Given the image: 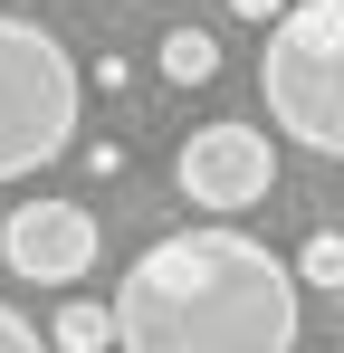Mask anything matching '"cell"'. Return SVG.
I'll return each mask as SVG.
<instances>
[{
    "instance_id": "6",
    "label": "cell",
    "mask_w": 344,
    "mask_h": 353,
    "mask_svg": "<svg viewBox=\"0 0 344 353\" xmlns=\"http://www.w3.org/2000/svg\"><path fill=\"white\" fill-rule=\"evenodd\" d=\"M48 344H57V353H106V344H115V305L67 296V305H57V325H48Z\"/></svg>"
},
{
    "instance_id": "1",
    "label": "cell",
    "mask_w": 344,
    "mask_h": 353,
    "mask_svg": "<svg viewBox=\"0 0 344 353\" xmlns=\"http://www.w3.org/2000/svg\"><path fill=\"white\" fill-rule=\"evenodd\" d=\"M296 258L229 230H172L115 277V353H296Z\"/></svg>"
},
{
    "instance_id": "4",
    "label": "cell",
    "mask_w": 344,
    "mask_h": 353,
    "mask_svg": "<svg viewBox=\"0 0 344 353\" xmlns=\"http://www.w3.org/2000/svg\"><path fill=\"white\" fill-rule=\"evenodd\" d=\"M172 181H182V201L191 210H211V220H239V210H258L268 191H278V143H268V124H201L182 153H172Z\"/></svg>"
},
{
    "instance_id": "5",
    "label": "cell",
    "mask_w": 344,
    "mask_h": 353,
    "mask_svg": "<svg viewBox=\"0 0 344 353\" xmlns=\"http://www.w3.org/2000/svg\"><path fill=\"white\" fill-rule=\"evenodd\" d=\"M96 210L86 201H19L10 220H0V268L19 277V287H77L86 268H96Z\"/></svg>"
},
{
    "instance_id": "9",
    "label": "cell",
    "mask_w": 344,
    "mask_h": 353,
    "mask_svg": "<svg viewBox=\"0 0 344 353\" xmlns=\"http://www.w3.org/2000/svg\"><path fill=\"white\" fill-rule=\"evenodd\" d=\"M0 353H57L48 334H39V325H29V315L10 305V296H0Z\"/></svg>"
},
{
    "instance_id": "3",
    "label": "cell",
    "mask_w": 344,
    "mask_h": 353,
    "mask_svg": "<svg viewBox=\"0 0 344 353\" xmlns=\"http://www.w3.org/2000/svg\"><path fill=\"white\" fill-rule=\"evenodd\" d=\"M77 105H86V77L67 58V39L0 10V181L48 172L77 143Z\"/></svg>"
},
{
    "instance_id": "2",
    "label": "cell",
    "mask_w": 344,
    "mask_h": 353,
    "mask_svg": "<svg viewBox=\"0 0 344 353\" xmlns=\"http://www.w3.org/2000/svg\"><path fill=\"white\" fill-rule=\"evenodd\" d=\"M258 105H268V124L287 143L344 163V0H287L268 19Z\"/></svg>"
},
{
    "instance_id": "8",
    "label": "cell",
    "mask_w": 344,
    "mask_h": 353,
    "mask_svg": "<svg viewBox=\"0 0 344 353\" xmlns=\"http://www.w3.org/2000/svg\"><path fill=\"white\" fill-rule=\"evenodd\" d=\"M296 287H306V296H344V230H306V248H296Z\"/></svg>"
},
{
    "instance_id": "7",
    "label": "cell",
    "mask_w": 344,
    "mask_h": 353,
    "mask_svg": "<svg viewBox=\"0 0 344 353\" xmlns=\"http://www.w3.org/2000/svg\"><path fill=\"white\" fill-rule=\"evenodd\" d=\"M163 77L172 86H211L220 77V39L211 29H163Z\"/></svg>"
},
{
    "instance_id": "10",
    "label": "cell",
    "mask_w": 344,
    "mask_h": 353,
    "mask_svg": "<svg viewBox=\"0 0 344 353\" xmlns=\"http://www.w3.org/2000/svg\"><path fill=\"white\" fill-rule=\"evenodd\" d=\"M229 10H239V19H258V29H268V19H278L287 0H229Z\"/></svg>"
}]
</instances>
